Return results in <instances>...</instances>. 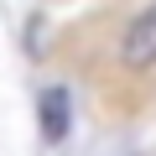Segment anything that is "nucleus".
Here are the masks:
<instances>
[{
  "label": "nucleus",
  "instance_id": "2",
  "mask_svg": "<svg viewBox=\"0 0 156 156\" xmlns=\"http://www.w3.org/2000/svg\"><path fill=\"white\" fill-rule=\"evenodd\" d=\"M37 120H42V135H47V140H62V135L73 130V99H68L62 83L42 89V99H37Z\"/></svg>",
  "mask_w": 156,
  "mask_h": 156
},
{
  "label": "nucleus",
  "instance_id": "1",
  "mask_svg": "<svg viewBox=\"0 0 156 156\" xmlns=\"http://www.w3.org/2000/svg\"><path fill=\"white\" fill-rule=\"evenodd\" d=\"M120 57H125L130 68H151V62H156V5H146V11L130 21Z\"/></svg>",
  "mask_w": 156,
  "mask_h": 156
}]
</instances>
